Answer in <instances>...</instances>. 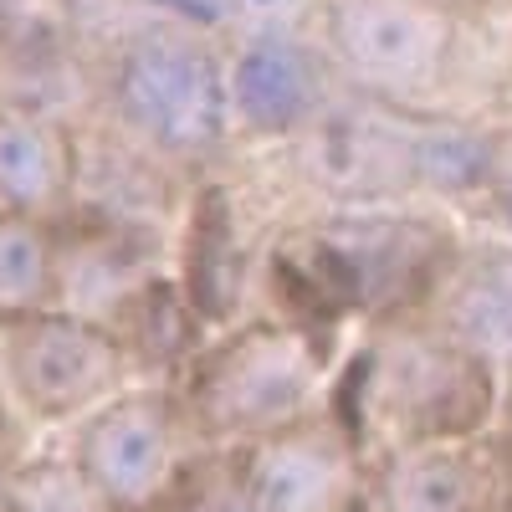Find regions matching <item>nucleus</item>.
I'll return each mask as SVG.
<instances>
[{
  "label": "nucleus",
  "instance_id": "nucleus-1",
  "mask_svg": "<svg viewBox=\"0 0 512 512\" xmlns=\"http://www.w3.org/2000/svg\"><path fill=\"white\" fill-rule=\"evenodd\" d=\"M318 379V359L297 333L251 328L195 379V415L210 436H277L297 425Z\"/></svg>",
  "mask_w": 512,
  "mask_h": 512
},
{
  "label": "nucleus",
  "instance_id": "nucleus-2",
  "mask_svg": "<svg viewBox=\"0 0 512 512\" xmlns=\"http://www.w3.org/2000/svg\"><path fill=\"white\" fill-rule=\"evenodd\" d=\"M118 103L164 149H205L221 139L226 82L221 67L185 41H139L123 57Z\"/></svg>",
  "mask_w": 512,
  "mask_h": 512
},
{
  "label": "nucleus",
  "instance_id": "nucleus-3",
  "mask_svg": "<svg viewBox=\"0 0 512 512\" xmlns=\"http://www.w3.org/2000/svg\"><path fill=\"white\" fill-rule=\"evenodd\" d=\"M77 472L93 482L108 512H159L180 487L175 415L159 400H118L82 431Z\"/></svg>",
  "mask_w": 512,
  "mask_h": 512
},
{
  "label": "nucleus",
  "instance_id": "nucleus-4",
  "mask_svg": "<svg viewBox=\"0 0 512 512\" xmlns=\"http://www.w3.org/2000/svg\"><path fill=\"white\" fill-rule=\"evenodd\" d=\"M492 410V379L477 354L461 344H410L384 374V415L415 441L472 436Z\"/></svg>",
  "mask_w": 512,
  "mask_h": 512
},
{
  "label": "nucleus",
  "instance_id": "nucleus-5",
  "mask_svg": "<svg viewBox=\"0 0 512 512\" xmlns=\"http://www.w3.org/2000/svg\"><path fill=\"white\" fill-rule=\"evenodd\" d=\"M318 256L344 308H384L420 292L436 267V231L420 221H349L318 236Z\"/></svg>",
  "mask_w": 512,
  "mask_h": 512
},
{
  "label": "nucleus",
  "instance_id": "nucleus-6",
  "mask_svg": "<svg viewBox=\"0 0 512 512\" xmlns=\"http://www.w3.org/2000/svg\"><path fill=\"white\" fill-rule=\"evenodd\" d=\"M251 512H344L354 497V456L338 431L287 425L246 466Z\"/></svg>",
  "mask_w": 512,
  "mask_h": 512
},
{
  "label": "nucleus",
  "instance_id": "nucleus-7",
  "mask_svg": "<svg viewBox=\"0 0 512 512\" xmlns=\"http://www.w3.org/2000/svg\"><path fill=\"white\" fill-rule=\"evenodd\" d=\"M11 374L41 415H67L103 400L118 374L113 344L77 318H36L16 333Z\"/></svg>",
  "mask_w": 512,
  "mask_h": 512
},
{
  "label": "nucleus",
  "instance_id": "nucleus-8",
  "mask_svg": "<svg viewBox=\"0 0 512 512\" xmlns=\"http://www.w3.org/2000/svg\"><path fill=\"white\" fill-rule=\"evenodd\" d=\"M333 41L349 67L379 82H420L441 57V26L410 0H338Z\"/></svg>",
  "mask_w": 512,
  "mask_h": 512
},
{
  "label": "nucleus",
  "instance_id": "nucleus-9",
  "mask_svg": "<svg viewBox=\"0 0 512 512\" xmlns=\"http://www.w3.org/2000/svg\"><path fill=\"white\" fill-rule=\"evenodd\" d=\"M384 512H502V482L492 461L446 446V441H415L400 451L379 477Z\"/></svg>",
  "mask_w": 512,
  "mask_h": 512
},
{
  "label": "nucleus",
  "instance_id": "nucleus-10",
  "mask_svg": "<svg viewBox=\"0 0 512 512\" xmlns=\"http://www.w3.org/2000/svg\"><path fill=\"white\" fill-rule=\"evenodd\" d=\"M231 93H236V108L256 128L282 134V128H297L308 118V108L318 98V72H313L308 52L287 47V41H256V47L241 52V62L231 72Z\"/></svg>",
  "mask_w": 512,
  "mask_h": 512
},
{
  "label": "nucleus",
  "instance_id": "nucleus-11",
  "mask_svg": "<svg viewBox=\"0 0 512 512\" xmlns=\"http://www.w3.org/2000/svg\"><path fill=\"white\" fill-rule=\"evenodd\" d=\"M67 190V144L52 123L0 108V205L16 216L57 205Z\"/></svg>",
  "mask_w": 512,
  "mask_h": 512
},
{
  "label": "nucleus",
  "instance_id": "nucleus-12",
  "mask_svg": "<svg viewBox=\"0 0 512 512\" xmlns=\"http://www.w3.org/2000/svg\"><path fill=\"white\" fill-rule=\"evenodd\" d=\"M185 292L200 318L221 323L231 318L236 297H241V246H236V216H231V195L226 190H205L190 236H185Z\"/></svg>",
  "mask_w": 512,
  "mask_h": 512
},
{
  "label": "nucleus",
  "instance_id": "nucleus-13",
  "mask_svg": "<svg viewBox=\"0 0 512 512\" xmlns=\"http://www.w3.org/2000/svg\"><path fill=\"white\" fill-rule=\"evenodd\" d=\"M451 338L482 364H512V256H477L451 297Z\"/></svg>",
  "mask_w": 512,
  "mask_h": 512
},
{
  "label": "nucleus",
  "instance_id": "nucleus-14",
  "mask_svg": "<svg viewBox=\"0 0 512 512\" xmlns=\"http://www.w3.org/2000/svg\"><path fill=\"white\" fill-rule=\"evenodd\" d=\"M415 144L410 134L390 128L384 118H338L328 134H323V159H328V175L338 185H390L415 175Z\"/></svg>",
  "mask_w": 512,
  "mask_h": 512
},
{
  "label": "nucleus",
  "instance_id": "nucleus-15",
  "mask_svg": "<svg viewBox=\"0 0 512 512\" xmlns=\"http://www.w3.org/2000/svg\"><path fill=\"white\" fill-rule=\"evenodd\" d=\"M52 292V246L41 226L16 210H0V313L26 318Z\"/></svg>",
  "mask_w": 512,
  "mask_h": 512
},
{
  "label": "nucleus",
  "instance_id": "nucleus-16",
  "mask_svg": "<svg viewBox=\"0 0 512 512\" xmlns=\"http://www.w3.org/2000/svg\"><path fill=\"white\" fill-rule=\"evenodd\" d=\"M482 175H487V144L482 139L451 134V128L420 134V144H415V180L461 190V185H477Z\"/></svg>",
  "mask_w": 512,
  "mask_h": 512
},
{
  "label": "nucleus",
  "instance_id": "nucleus-17",
  "mask_svg": "<svg viewBox=\"0 0 512 512\" xmlns=\"http://www.w3.org/2000/svg\"><path fill=\"white\" fill-rule=\"evenodd\" d=\"M16 512H108V502L93 492V482L72 466L41 461L16 477Z\"/></svg>",
  "mask_w": 512,
  "mask_h": 512
},
{
  "label": "nucleus",
  "instance_id": "nucleus-18",
  "mask_svg": "<svg viewBox=\"0 0 512 512\" xmlns=\"http://www.w3.org/2000/svg\"><path fill=\"white\" fill-rule=\"evenodd\" d=\"M169 512H251L246 482L241 477H221V472H200V477H180L175 497L164 502Z\"/></svg>",
  "mask_w": 512,
  "mask_h": 512
},
{
  "label": "nucleus",
  "instance_id": "nucleus-19",
  "mask_svg": "<svg viewBox=\"0 0 512 512\" xmlns=\"http://www.w3.org/2000/svg\"><path fill=\"white\" fill-rule=\"evenodd\" d=\"M507 221H512V190H507Z\"/></svg>",
  "mask_w": 512,
  "mask_h": 512
},
{
  "label": "nucleus",
  "instance_id": "nucleus-20",
  "mask_svg": "<svg viewBox=\"0 0 512 512\" xmlns=\"http://www.w3.org/2000/svg\"><path fill=\"white\" fill-rule=\"evenodd\" d=\"M502 512H512V502H502Z\"/></svg>",
  "mask_w": 512,
  "mask_h": 512
}]
</instances>
